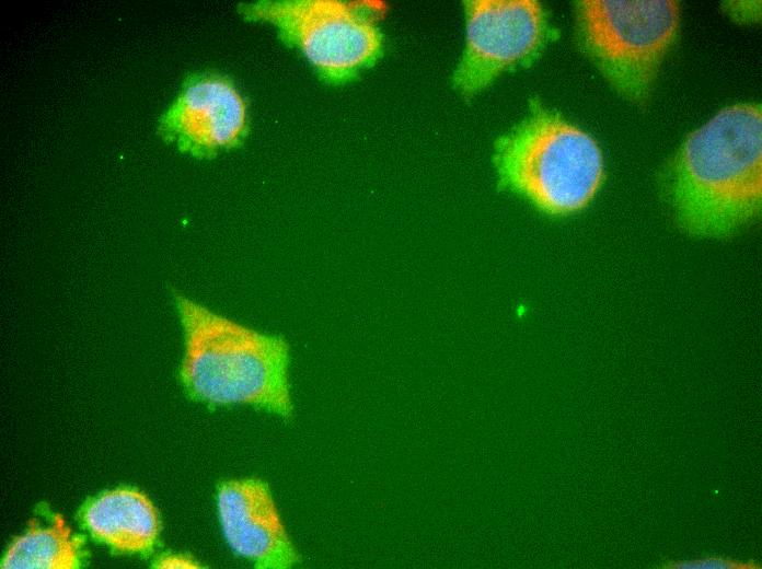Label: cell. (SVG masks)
Returning a JSON list of instances; mask_svg holds the SVG:
<instances>
[{
  "instance_id": "ba28073f",
  "label": "cell",
  "mask_w": 762,
  "mask_h": 569,
  "mask_svg": "<svg viewBox=\"0 0 762 569\" xmlns=\"http://www.w3.org/2000/svg\"><path fill=\"white\" fill-rule=\"evenodd\" d=\"M223 536L233 553L261 569H287L299 555L268 485L258 478L223 481L217 490Z\"/></svg>"
},
{
  "instance_id": "7a4b0ae2",
  "label": "cell",
  "mask_w": 762,
  "mask_h": 569,
  "mask_svg": "<svg viewBox=\"0 0 762 569\" xmlns=\"http://www.w3.org/2000/svg\"><path fill=\"white\" fill-rule=\"evenodd\" d=\"M175 304L184 332L180 380L192 399L291 417L289 347L282 337L242 325L183 295H176Z\"/></svg>"
},
{
  "instance_id": "8fae6325",
  "label": "cell",
  "mask_w": 762,
  "mask_h": 569,
  "mask_svg": "<svg viewBox=\"0 0 762 569\" xmlns=\"http://www.w3.org/2000/svg\"><path fill=\"white\" fill-rule=\"evenodd\" d=\"M666 568H680V569H734V568H757L750 566V564H742L739 561L726 559L723 557L708 556L694 560L669 562L665 565Z\"/></svg>"
},
{
  "instance_id": "3957f363",
  "label": "cell",
  "mask_w": 762,
  "mask_h": 569,
  "mask_svg": "<svg viewBox=\"0 0 762 569\" xmlns=\"http://www.w3.org/2000/svg\"><path fill=\"white\" fill-rule=\"evenodd\" d=\"M494 161L501 187L554 216L586 207L603 177L594 140L539 107L499 140Z\"/></svg>"
},
{
  "instance_id": "30bf717a",
  "label": "cell",
  "mask_w": 762,
  "mask_h": 569,
  "mask_svg": "<svg viewBox=\"0 0 762 569\" xmlns=\"http://www.w3.org/2000/svg\"><path fill=\"white\" fill-rule=\"evenodd\" d=\"M81 539L56 515L50 526H32L4 554L2 569H74L81 566Z\"/></svg>"
},
{
  "instance_id": "9c48e42d",
  "label": "cell",
  "mask_w": 762,
  "mask_h": 569,
  "mask_svg": "<svg viewBox=\"0 0 762 569\" xmlns=\"http://www.w3.org/2000/svg\"><path fill=\"white\" fill-rule=\"evenodd\" d=\"M85 530L118 553H150L160 533L158 512L150 499L131 488L105 491L81 511Z\"/></svg>"
},
{
  "instance_id": "7c38bea8",
  "label": "cell",
  "mask_w": 762,
  "mask_h": 569,
  "mask_svg": "<svg viewBox=\"0 0 762 569\" xmlns=\"http://www.w3.org/2000/svg\"><path fill=\"white\" fill-rule=\"evenodd\" d=\"M155 568L161 569H197L199 564L190 556L180 554H168L158 558L154 562Z\"/></svg>"
},
{
  "instance_id": "8992f818",
  "label": "cell",
  "mask_w": 762,
  "mask_h": 569,
  "mask_svg": "<svg viewBox=\"0 0 762 569\" xmlns=\"http://www.w3.org/2000/svg\"><path fill=\"white\" fill-rule=\"evenodd\" d=\"M465 10L466 44L454 83L466 94L533 57L545 40L546 21L536 1L473 0Z\"/></svg>"
},
{
  "instance_id": "5b68a950",
  "label": "cell",
  "mask_w": 762,
  "mask_h": 569,
  "mask_svg": "<svg viewBox=\"0 0 762 569\" xmlns=\"http://www.w3.org/2000/svg\"><path fill=\"white\" fill-rule=\"evenodd\" d=\"M247 21L273 25L327 82L349 80L379 57L382 36L357 7L337 0L257 1L239 7Z\"/></svg>"
},
{
  "instance_id": "6da1fadb",
  "label": "cell",
  "mask_w": 762,
  "mask_h": 569,
  "mask_svg": "<svg viewBox=\"0 0 762 569\" xmlns=\"http://www.w3.org/2000/svg\"><path fill=\"white\" fill-rule=\"evenodd\" d=\"M762 115L757 103L720 111L681 144L666 191L688 233L723 237L753 220L762 197Z\"/></svg>"
},
{
  "instance_id": "277c9868",
  "label": "cell",
  "mask_w": 762,
  "mask_h": 569,
  "mask_svg": "<svg viewBox=\"0 0 762 569\" xmlns=\"http://www.w3.org/2000/svg\"><path fill=\"white\" fill-rule=\"evenodd\" d=\"M679 26L677 1L586 0L576 5L585 54L628 101L644 102Z\"/></svg>"
},
{
  "instance_id": "52a82bcc",
  "label": "cell",
  "mask_w": 762,
  "mask_h": 569,
  "mask_svg": "<svg viewBox=\"0 0 762 569\" xmlns=\"http://www.w3.org/2000/svg\"><path fill=\"white\" fill-rule=\"evenodd\" d=\"M247 130L245 98L228 76L216 71L187 76L157 121L164 142L197 159L239 147Z\"/></svg>"
},
{
  "instance_id": "4fadbf2b",
  "label": "cell",
  "mask_w": 762,
  "mask_h": 569,
  "mask_svg": "<svg viewBox=\"0 0 762 569\" xmlns=\"http://www.w3.org/2000/svg\"><path fill=\"white\" fill-rule=\"evenodd\" d=\"M760 1L754 2H730L728 5V12L739 21H752L758 20L760 15Z\"/></svg>"
}]
</instances>
